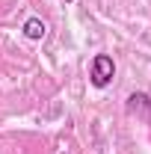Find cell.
I'll return each instance as SVG.
<instances>
[{"mask_svg":"<svg viewBox=\"0 0 151 154\" xmlns=\"http://www.w3.org/2000/svg\"><path fill=\"white\" fill-rule=\"evenodd\" d=\"M116 74V62L113 57H107V54H98V57L92 59V86H98V89H104V86H110V80H113Z\"/></svg>","mask_w":151,"mask_h":154,"instance_id":"cell-1","label":"cell"},{"mask_svg":"<svg viewBox=\"0 0 151 154\" xmlns=\"http://www.w3.org/2000/svg\"><path fill=\"white\" fill-rule=\"evenodd\" d=\"M45 33H48V27H45L42 18H27V24H24V36L27 38L39 42V38H45Z\"/></svg>","mask_w":151,"mask_h":154,"instance_id":"cell-2","label":"cell"},{"mask_svg":"<svg viewBox=\"0 0 151 154\" xmlns=\"http://www.w3.org/2000/svg\"><path fill=\"white\" fill-rule=\"evenodd\" d=\"M65 3H71V0H65Z\"/></svg>","mask_w":151,"mask_h":154,"instance_id":"cell-3","label":"cell"}]
</instances>
